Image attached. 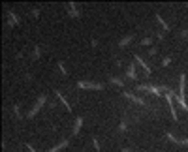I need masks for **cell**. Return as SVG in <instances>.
I'll list each match as a JSON object with an SVG mask.
<instances>
[{
	"label": "cell",
	"mask_w": 188,
	"mask_h": 152,
	"mask_svg": "<svg viewBox=\"0 0 188 152\" xmlns=\"http://www.w3.org/2000/svg\"><path fill=\"white\" fill-rule=\"evenodd\" d=\"M136 60H137V62H139V64L143 66V70H145L147 73H151V68H149V64L145 62V60H143V58H139V56H136Z\"/></svg>",
	"instance_id": "5b68a950"
},
{
	"label": "cell",
	"mask_w": 188,
	"mask_h": 152,
	"mask_svg": "<svg viewBox=\"0 0 188 152\" xmlns=\"http://www.w3.org/2000/svg\"><path fill=\"white\" fill-rule=\"evenodd\" d=\"M169 62H171V58H169V56H167V58H164V64H162V66H167Z\"/></svg>",
	"instance_id": "7c38bea8"
},
{
	"label": "cell",
	"mask_w": 188,
	"mask_h": 152,
	"mask_svg": "<svg viewBox=\"0 0 188 152\" xmlns=\"http://www.w3.org/2000/svg\"><path fill=\"white\" fill-rule=\"evenodd\" d=\"M141 43H143V45H151V38H145V40H143Z\"/></svg>",
	"instance_id": "8fae6325"
},
{
	"label": "cell",
	"mask_w": 188,
	"mask_h": 152,
	"mask_svg": "<svg viewBox=\"0 0 188 152\" xmlns=\"http://www.w3.org/2000/svg\"><path fill=\"white\" fill-rule=\"evenodd\" d=\"M173 94H175V92H171V90H167V94H166V99H167V103H169V109H171V116H173V118L177 120L179 116H177V109L173 107Z\"/></svg>",
	"instance_id": "6da1fadb"
},
{
	"label": "cell",
	"mask_w": 188,
	"mask_h": 152,
	"mask_svg": "<svg viewBox=\"0 0 188 152\" xmlns=\"http://www.w3.org/2000/svg\"><path fill=\"white\" fill-rule=\"evenodd\" d=\"M79 87H81V88H96V90H98V88H102V85H96V83H83V81H81Z\"/></svg>",
	"instance_id": "3957f363"
},
{
	"label": "cell",
	"mask_w": 188,
	"mask_h": 152,
	"mask_svg": "<svg viewBox=\"0 0 188 152\" xmlns=\"http://www.w3.org/2000/svg\"><path fill=\"white\" fill-rule=\"evenodd\" d=\"M122 152H132V150H128V148H124V150H122Z\"/></svg>",
	"instance_id": "4fadbf2b"
},
{
	"label": "cell",
	"mask_w": 188,
	"mask_h": 152,
	"mask_svg": "<svg viewBox=\"0 0 188 152\" xmlns=\"http://www.w3.org/2000/svg\"><path fill=\"white\" fill-rule=\"evenodd\" d=\"M43 102H45V96H41L40 99H38V103H36V105H34V109H32V111H30V113H28V116H34V115H36V113H38V111H40V107L43 105Z\"/></svg>",
	"instance_id": "7a4b0ae2"
},
{
	"label": "cell",
	"mask_w": 188,
	"mask_h": 152,
	"mask_svg": "<svg viewBox=\"0 0 188 152\" xmlns=\"http://www.w3.org/2000/svg\"><path fill=\"white\" fill-rule=\"evenodd\" d=\"M156 19H158V23H160V25H162L164 28H166V30H167V28H169V26H167V25H166V21H164V19H162L160 15H156Z\"/></svg>",
	"instance_id": "9c48e42d"
},
{
	"label": "cell",
	"mask_w": 188,
	"mask_h": 152,
	"mask_svg": "<svg viewBox=\"0 0 188 152\" xmlns=\"http://www.w3.org/2000/svg\"><path fill=\"white\" fill-rule=\"evenodd\" d=\"M111 83H113V85H122V81L117 79V77H111Z\"/></svg>",
	"instance_id": "30bf717a"
},
{
	"label": "cell",
	"mask_w": 188,
	"mask_h": 152,
	"mask_svg": "<svg viewBox=\"0 0 188 152\" xmlns=\"http://www.w3.org/2000/svg\"><path fill=\"white\" fill-rule=\"evenodd\" d=\"M64 145H66V141H62V143H60V145H56V146H53V148H51L49 152H56V150H59V148H62V146H64Z\"/></svg>",
	"instance_id": "ba28073f"
},
{
	"label": "cell",
	"mask_w": 188,
	"mask_h": 152,
	"mask_svg": "<svg viewBox=\"0 0 188 152\" xmlns=\"http://www.w3.org/2000/svg\"><path fill=\"white\" fill-rule=\"evenodd\" d=\"M132 40H134V36L130 34V36H126V38H124V40H120V43H119V45H120V47H124V45H128Z\"/></svg>",
	"instance_id": "8992f818"
},
{
	"label": "cell",
	"mask_w": 188,
	"mask_h": 152,
	"mask_svg": "<svg viewBox=\"0 0 188 152\" xmlns=\"http://www.w3.org/2000/svg\"><path fill=\"white\" fill-rule=\"evenodd\" d=\"M81 124H83V118H77V122H75V128H74V133H77V131H79Z\"/></svg>",
	"instance_id": "52a82bcc"
},
{
	"label": "cell",
	"mask_w": 188,
	"mask_h": 152,
	"mask_svg": "<svg viewBox=\"0 0 188 152\" xmlns=\"http://www.w3.org/2000/svg\"><path fill=\"white\" fill-rule=\"evenodd\" d=\"M126 75H128L130 79H136V77H137V75H136V64H130V68H128Z\"/></svg>",
	"instance_id": "277c9868"
}]
</instances>
